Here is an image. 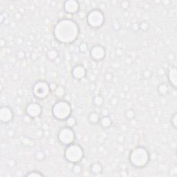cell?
<instances>
[{"instance_id": "obj_1", "label": "cell", "mask_w": 177, "mask_h": 177, "mask_svg": "<svg viewBox=\"0 0 177 177\" xmlns=\"http://www.w3.org/2000/svg\"><path fill=\"white\" fill-rule=\"evenodd\" d=\"M80 33V27L75 20L63 18L58 20L54 25L53 34L59 43L71 44L78 40Z\"/></svg>"}, {"instance_id": "obj_2", "label": "cell", "mask_w": 177, "mask_h": 177, "mask_svg": "<svg viewBox=\"0 0 177 177\" xmlns=\"http://www.w3.org/2000/svg\"><path fill=\"white\" fill-rule=\"evenodd\" d=\"M129 162L136 168H144L151 161V154L146 147L137 146L132 149L129 154Z\"/></svg>"}, {"instance_id": "obj_3", "label": "cell", "mask_w": 177, "mask_h": 177, "mask_svg": "<svg viewBox=\"0 0 177 177\" xmlns=\"http://www.w3.org/2000/svg\"><path fill=\"white\" fill-rule=\"evenodd\" d=\"M72 107L68 100H58L52 107V115L58 121H65L72 114Z\"/></svg>"}, {"instance_id": "obj_4", "label": "cell", "mask_w": 177, "mask_h": 177, "mask_svg": "<svg viewBox=\"0 0 177 177\" xmlns=\"http://www.w3.org/2000/svg\"><path fill=\"white\" fill-rule=\"evenodd\" d=\"M64 157L69 163H80L85 157L84 149L79 143H72L65 147Z\"/></svg>"}, {"instance_id": "obj_5", "label": "cell", "mask_w": 177, "mask_h": 177, "mask_svg": "<svg viewBox=\"0 0 177 177\" xmlns=\"http://www.w3.org/2000/svg\"><path fill=\"white\" fill-rule=\"evenodd\" d=\"M86 22L90 28L98 29L105 24V13L100 9H93L87 13L86 16Z\"/></svg>"}, {"instance_id": "obj_6", "label": "cell", "mask_w": 177, "mask_h": 177, "mask_svg": "<svg viewBox=\"0 0 177 177\" xmlns=\"http://www.w3.org/2000/svg\"><path fill=\"white\" fill-rule=\"evenodd\" d=\"M32 92L34 97L38 100H45L51 93L50 83L46 80H38L33 85Z\"/></svg>"}, {"instance_id": "obj_7", "label": "cell", "mask_w": 177, "mask_h": 177, "mask_svg": "<svg viewBox=\"0 0 177 177\" xmlns=\"http://www.w3.org/2000/svg\"><path fill=\"white\" fill-rule=\"evenodd\" d=\"M58 140L62 145L67 146L75 143L76 134L74 128L67 126L61 127L58 132Z\"/></svg>"}, {"instance_id": "obj_8", "label": "cell", "mask_w": 177, "mask_h": 177, "mask_svg": "<svg viewBox=\"0 0 177 177\" xmlns=\"http://www.w3.org/2000/svg\"><path fill=\"white\" fill-rule=\"evenodd\" d=\"M106 49L100 44L93 45L89 49V56L93 62H98L103 61L106 58Z\"/></svg>"}, {"instance_id": "obj_9", "label": "cell", "mask_w": 177, "mask_h": 177, "mask_svg": "<svg viewBox=\"0 0 177 177\" xmlns=\"http://www.w3.org/2000/svg\"><path fill=\"white\" fill-rule=\"evenodd\" d=\"M43 112V108L38 102L28 103L25 107V113L31 118L35 119L40 117Z\"/></svg>"}, {"instance_id": "obj_10", "label": "cell", "mask_w": 177, "mask_h": 177, "mask_svg": "<svg viewBox=\"0 0 177 177\" xmlns=\"http://www.w3.org/2000/svg\"><path fill=\"white\" fill-rule=\"evenodd\" d=\"M14 111L9 106L5 105L0 107V121L2 124H9L13 121Z\"/></svg>"}, {"instance_id": "obj_11", "label": "cell", "mask_w": 177, "mask_h": 177, "mask_svg": "<svg viewBox=\"0 0 177 177\" xmlns=\"http://www.w3.org/2000/svg\"><path fill=\"white\" fill-rule=\"evenodd\" d=\"M63 9L67 14L75 15L79 12L80 4L76 0H67L64 2Z\"/></svg>"}, {"instance_id": "obj_12", "label": "cell", "mask_w": 177, "mask_h": 177, "mask_svg": "<svg viewBox=\"0 0 177 177\" xmlns=\"http://www.w3.org/2000/svg\"><path fill=\"white\" fill-rule=\"evenodd\" d=\"M71 75L75 80H82L87 75V70L84 65L76 64L71 69Z\"/></svg>"}, {"instance_id": "obj_13", "label": "cell", "mask_w": 177, "mask_h": 177, "mask_svg": "<svg viewBox=\"0 0 177 177\" xmlns=\"http://www.w3.org/2000/svg\"><path fill=\"white\" fill-rule=\"evenodd\" d=\"M168 79L170 85L174 89H176L177 87V69L176 66H171L168 68Z\"/></svg>"}, {"instance_id": "obj_14", "label": "cell", "mask_w": 177, "mask_h": 177, "mask_svg": "<svg viewBox=\"0 0 177 177\" xmlns=\"http://www.w3.org/2000/svg\"><path fill=\"white\" fill-rule=\"evenodd\" d=\"M103 166L100 162L93 163L89 166V172L93 175H98L103 172Z\"/></svg>"}, {"instance_id": "obj_15", "label": "cell", "mask_w": 177, "mask_h": 177, "mask_svg": "<svg viewBox=\"0 0 177 177\" xmlns=\"http://www.w3.org/2000/svg\"><path fill=\"white\" fill-rule=\"evenodd\" d=\"M87 118L88 123L93 125H96L100 123L101 115L100 114L96 112V111H92V112L88 114Z\"/></svg>"}, {"instance_id": "obj_16", "label": "cell", "mask_w": 177, "mask_h": 177, "mask_svg": "<svg viewBox=\"0 0 177 177\" xmlns=\"http://www.w3.org/2000/svg\"><path fill=\"white\" fill-rule=\"evenodd\" d=\"M158 94L161 96H166L170 93V87L168 83L162 82L158 85L157 87Z\"/></svg>"}, {"instance_id": "obj_17", "label": "cell", "mask_w": 177, "mask_h": 177, "mask_svg": "<svg viewBox=\"0 0 177 177\" xmlns=\"http://www.w3.org/2000/svg\"><path fill=\"white\" fill-rule=\"evenodd\" d=\"M100 125L103 129H109L112 126L113 121L109 116H101V119L100 121Z\"/></svg>"}, {"instance_id": "obj_18", "label": "cell", "mask_w": 177, "mask_h": 177, "mask_svg": "<svg viewBox=\"0 0 177 177\" xmlns=\"http://www.w3.org/2000/svg\"><path fill=\"white\" fill-rule=\"evenodd\" d=\"M54 95L58 100H62L67 95L66 88L62 85H58L54 92Z\"/></svg>"}, {"instance_id": "obj_19", "label": "cell", "mask_w": 177, "mask_h": 177, "mask_svg": "<svg viewBox=\"0 0 177 177\" xmlns=\"http://www.w3.org/2000/svg\"><path fill=\"white\" fill-rule=\"evenodd\" d=\"M59 51L56 49H51L46 52V57L51 61H56L59 58Z\"/></svg>"}, {"instance_id": "obj_20", "label": "cell", "mask_w": 177, "mask_h": 177, "mask_svg": "<svg viewBox=\"0 0 177 177\" xmlns=\"http://www.w3.org/2000/svg\"><path fill=\"white\" fill-rule=\"evenodd\" d=\"M105 103V98L101 95H96L92 98V104L93 106L100 107Z\"/></svg>"}, {"instance_id": "obj_21", "label": "cell", "mask_w": 177, "mask_h": 177, "mask_svg": "<svg viewBox=\"0 0 177 177\" xmlns=\"http://www.w3.org/2000/svg\"><path fill=\"white\" fill-rule=\"evenodd\" d=\"M124 117L127 121H132V120L134 119L136 117V112H135L134 109L132 108L125 109L124 111Z\"/></svg>"}, {"instance_id": "obj_22", "label": "cell", "mask_w": 177, "mask_h": 177, "mask_svg": "<svg viewBox=\"0 0 177 177\" xmlns=\"http://www.w3.org/2000/svg\"><path fill=\"white\" fill-rule=\"evenodd\" d=\"M71 172L75 176H79L82 172V168L80 165V163L72 164V167L71 168Z\"/></svg>"}, {"instance_id": "obj_23", "label": "cell", "mask_w": 177, "mask_h": 177, "mask_svg": "<svg viewBox=\"0 0 177 177\" xmlns=\"http://www.w3.org/2000/svg\"><path fill=\"white\" fill-rule=\"evenodd\" d=\"M77 119L74 116H70L68 118H67L66 121H65V123H66V126L69 127H74L77 125Z\"/></svg>"}, {"instance_id": "obj_24", "label": "cell", "mask_w": 177, "mask_h": 177, "mask_svg": "<svg viewBox=\"0 0 177 177\" xmlns=\"http://www.w3.org/2000/svg\"><path fill=\"white\" fill-rule=\"evenodd\" d=\"M153 76V72L150 69H145L141 73V77L143 80H150Z\"/></svg>"}, {"instance_id": "obj_25", "label": "cell", "mask_w": 177, "mask_h": 177, "mask_svg": "<svg viewBox=\"0 0 177 177\" xmlns=\"http://www.w3.org/2000/svg\"><path fill=\"white\" fill-rule=\"evenodd\" d=\"M35 158L36 161H42L44 159H45L46 158V155H45V153H44V151L42 150H38L37 152L35 153Z\"/></svg>"}, {"instance_id": "obj_26", "label": "cell", "mask_w": 177, "mask_h": 177, "mask_svg": "<svg viewBox=\"0 0 177 177\" xmlns=\"http://www.w3.org/2000/svg\"><path fill=\"white\" fill-rule=\"evenodd\" d=\"M78 49L80 53H84V54L87 53V52L89 51L88 44L87 42H82L79 44Z\"/></svg>"}, {"instance_id": "obj_27", "label": "cell", "mask_w": 177, "mask_h": 177, "mask_svg": "<svg viewBox=\"0 0 177 177\" xmlns=\"http://www.w3.org/2000/svg\"><path fill=\"white\" fill-rule=\"evenodd\" d=\"M25 176L27 177H41L44 176V174L38 170H31L26 174Z\"/></svg>"}, {"instance_id": "obj_28", "label": "cell", "mask_w": 177, "mask_h": 177, "mask_svg": "<svg viewBox=\"0 0 177 177\" xmlns=\"http://www.w3.org/2000/svg\"><path fill=\"white\" fill-rule=\"evenodd\" d=\"M170 123L172 126L174 127V129H176L177 128V113L175 112L170 118Z\"/></svg>"}, {"instance_id": "obj_29", "label": "cell", "mask_w": 177, "mask_h": 177, "mask_svg": "<svg viewBox=\"0 0 177 177\" xmlns=\"http://www.w3.org/2000/svg\"><path fill=\"white\" fill-rule=\"evenodd\" d=\"M120 6L121 8L124 10H127L129 9V8L130 7V2L127 0H125V1H122L120 4Z\"/></svg>"}, {"instance_id": "obj_30", "label": "cell", "mask_w": 177, "mask_h": 177, "mask_svg": "<svg viewBox=\"0 0 177 177\" xmlns=\"http://www.w3.org/2000/svg\"><path fill=\"white\" fill-rule=\"evenodd\" d=\"M150 28V25L147 22H142L139 24V30L143 31H146Z\"/></svg>"}, {"instance_id": "obj_31", "label": "cell", "mask_w": 177, "mask_h": 177, "mask_svg": "<svg viewBox=\"0 0 177 177\" xmlns=\"http://www.w3.org/2000/svg\"><path fill=\"white\" fill-rule=\"evenodd\" d=\"M121 90H122V92H124L125 93H128L130 90V85L128 84V83H125V84L122 85Z\"/></svg>"}, {"instance_id": "obj_32", "label": "cell", "mask_w": 177, "mask_h": 177, "mask_svg": "<svg viewBox=\"0 0 177 177\" xmlns=\"http://www.w3.org/2000/svg\"><path fill=\"white\" fill-rule=\"evenodd\" d=\"M118 103H119L118 98L116 97V96H114V97H113L111 99V100H110L111 105H113V106H116V105H118Z\"/></svg>"}, {"instance_id": "obj_33", "label": "cell", "mask_w": 177, "mask_h": 177, "mask_svg": "<svg viewBox=\"0 0 177 177\" xmlns=\"http://www.w3.org/2000/svg\"><path fill=\"white\" fill-rule=\"evenodd\" d=\"M101 116H108L110 115V112H109V110L107 108H104L102 109L100 113Z\"/></svg>"}, {"instance_id": "obj_34", "label": "cell", "mask_w": 177, "mask_h": 177, "mask_svg": "<svg viewBox=\"0 0 177 177\" xmlns=\"http://www.w3.org/2000/svg\"><path fill=\"white\" fill-rule=\"evenodd\" d=\"M105 79L107 82L111 81V80L113 79L112 74H111V73H107V74L105 75Z\"/></svg>"}, {"instance_id": "obj_35", "label": "cell", "mask_w": 177, "mask_h": 177, "mask_svg": "<svg viewBox=\"0 0 177 177\" xmlns=\"http://www.w3.org/2000/svg\"><path fill=\"white\" fill-rule=\"evenodd\" d=\"M14 18L16 21H20L22 19V14L20 12L15 13L14 15Z\"/></svg>"}, {"instance_id": "obj_36", "label": "cell", "mask_w": 177, "mask_h": 177, "mask_svg": "<svg viewBox=\"0 0 177 177\" xmlns=\"http://www.w3.org/2000/svg\"><path fill=\"white\" fill-rule=\"evenodd\" d=\"M123 49H121V48H118L117 49H116V55L118 57H121L122 56V55H123Z\"/></svg>"}, {"instance_id": "obj_37", "label": "cell", "mask_w": 177, "mask_h": 177, "mask_svg": "<svg viewBox=\"0 0 177 177\" xmlns=\"http://www.w3.org/2000/svg\"><path fill=\"white\" fill-rule=\"evenodd\" d=\"M17 57L20 59H23V58H24V57H25V53H24V51H20L17 53Z\"/></svg>"}, {"instance_id": "obj_38", "label": "cell", "mask_w": 177, "mask_h": 177, "mask_svg": "<svg viewBox=\"0 0 177 177\" xmlns=\"http://www.w3.org/2000/svg\"><path fill=\"white\" fill-rule=\"evenodd\" d=\"M132 29L133 31H134L135 32H136L139 30V24H138V23H135L132 25Z\"/></svg>"}, {"instance_id": "obj_39", "label": "cell", "mask_w": 177, "mask_h": 177, "mask_svg": "<svg viewBox=\"0 0 177 177\" xmlns=\"http://www.w3.org/2000/svg\"><path fill=\"white\" fill-rule=\"evenodd\" d=\"M6 42L5 39L4 38L0 39V46H1V48L4 47V46H6Z\"/></svg>"}, {"instance_id": "obj_40", "label": "cell", "mask_w": 177, "mask_h": 177, "mask_svg": "<svg viewBox=\"0 0 177 177\" xmlns=\"http://www.w3.org/2000/svg\"><path fill=\"white\" fill-rule=\"evenodd\" d=\"M58 87V85H57L56 83H50V87H51V92H55V90H56V88Z\"/></svg>"}, {"instance_id": "obj_41", "label": "cell", "mask_w": 177, "mask_h": 177, "mask_svg": "<svg viewBox=\"0 0 177 177\" xmlns=\"http://www.w3.org/2000/svg\"><path fill=\"white\" fill-rule=\"evenodd\" d=\"M89 80H92V82H94L95 80H96V76L94 74H91L89 75Z\"/></svg>"}, {"instance_id": "obj_42", "label": "cell", "mask_w": 177, "mask_h": 177, "mask_svg": "<svg viewBox=\"0 0 177 177\" xmlns=\"http://www.w3.org/2000/svg\"><path fill=\"white\" fill-rule=\"evenodd\" d=\"M7 134H8V135H10V136H14V134H15V133H14L13 131V130L10 129V130H9V131H8Z\"/></svg>"}]
</instances>
